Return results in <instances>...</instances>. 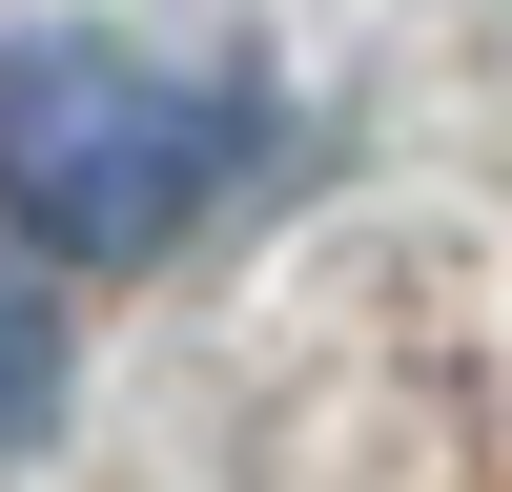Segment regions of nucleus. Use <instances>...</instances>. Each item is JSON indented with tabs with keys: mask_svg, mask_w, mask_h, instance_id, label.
<instances>
[{
	"mask_svg": "<svg viewBox=\"0 0 512 492\" xmlns=\"http://www.w3.org/2000/svg\"><path fill=\"white\" fill-rule=\"evenodd\" d=\"M246 164V103L144 41L62 21V41H0V226L41 267H164V246L226 205Z\"/></svg>",
	"mask_w": 512,
	"mask_h": 492,
	"instance_id": "obj_1",
	"label": "nucleus"
},
{
	"mask_svg": "<svg viewBox=\"0 0 512 492\" xmlns=\"http://www.w3.org/2000/svg\"><path fill=\"white\" fill-rule=\"evenodd\" d=\"M41 410H62V287H21V267H0V451H21Z\"/></svg>",
	"mask_w": 512,
	"mask_h": 492,
	"instance_id": "obj_2",
	"label": "nucleus"
}]
</instances>
